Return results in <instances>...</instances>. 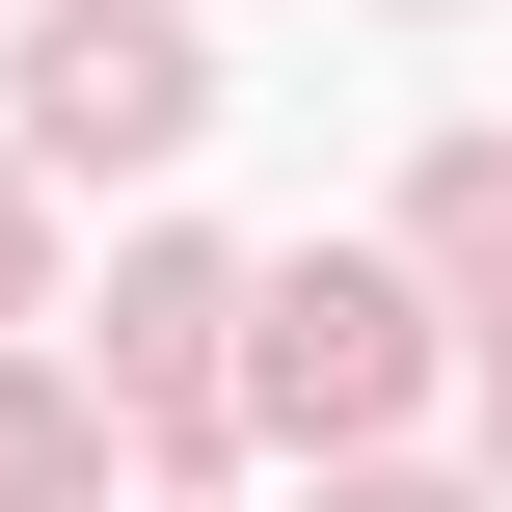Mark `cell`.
Wrapping results in <instances>:
<instances>
[{
	"label": "cell",
	"mask_w": 512,
	"mask_h": 512,
	"mask_svg": "<svg viewBox=\"0 0 512 512\" xmlns=\"http://www.w3.org/2000/svg\"><path fill=\"white\" fill-rule=\"evenodd\" d=\"M216 324H270L216 243H135V270H108V378H135L162 432H216V405H243V378H216Z\"/></svg>",
	"instance_id": "obj_3"
},
{
	"label": "cell",
	"mask_w": 512,
	"mask_h": 512,
	"mask_svg": "<svg viewBox=\"0 0 512 512\" xmlns=\"http://www.w3.org/2000/svg\"><path fill=\"white\" fill-rule=\"evenodd\" d=\"M0 108H27L54 189H108V162H189V135H216V54H189V0H54Z\"/></svg>",
	"instance_id": "obj_1"
},
{
	"label": "cell",
	"mask_w": 512,
	"mask_h": 512,
	"mask_svg": "<svg viewBox=\"0 0 512 512\" xmlns=\"http://www.w3.org/2000/svg\"><path fill=\"white\" fill-rule=\"evenodd\" d=\"M324 512H459V486H324Z\"/></svg>",
	"instance_id": "obj_6"
},
{
	"label": "cell",
	"mask_w": 512,
	"mask_h": 512,
	"mask_svg": "<svg viewBox=\"0 0 512 512\" xmlns=\"http://www.w3.org/2000/svg\"><path fill=\"white\" fill-rule=\"evenodd\" d=\"M0 297H27V162H0Z\"/></svg>",
	"instance_id": "obj_5"
},
{
	"label": "cell",
	"mask_w": 512,
	"mask_h": 512,
	"mask_svg": "<svg viewBox=\"0 0 512 512\" xmlns=\"http://www.w3.org/2000/svg\"><path fill=\"white\" fill-rule=\"evenodd\" d=\"M81 486V405H54V378H0V512H54Z\"/></svg>",
	"instance_id": "obj_4"
},
{
	"label": "cell",
	"mask_w": 512,
	"mask_h": 512,
	"mask_svg": "<svg viewBox=\"0 0 512 512\" xmlns=\"http://www.w3.org/2000/svg\"><path fill=\"white\" fill-rule=\"evenodd\" d=\"M405 378H432V351H405V270L297 243V270H270V351H243V405H270V432H378Z\"/></svg>",
	"instance_id": "obj_2"
}]
</instances>
